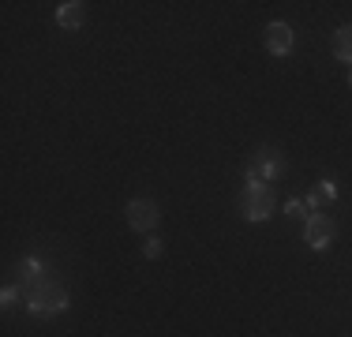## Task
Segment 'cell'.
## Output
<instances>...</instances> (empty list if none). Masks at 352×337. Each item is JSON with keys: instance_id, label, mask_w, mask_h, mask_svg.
Instances as JSON below:
<instances>
[{"instance_id": "cell-1", "label": "cell", "mask_w": 352, "mask_h": 337, "mask_svg": "<svg viewBox=\"0 0 352 337\" xmlns=\"http://www.w3.org/2000/svg\"><path fill=\"white\" fill-rule=\"evenodd\" d=\"M27 311L34 318H53L68 311V289H64L56 277H45V281L30 285L27 289Z\"/></svg>"}, {"instance_id": "cell-12", "label": "cell", "mask_w": 352, "mask_h": 337, "mask_svg": "<svg viewBox=\"0 0 352 337\" xmlns=\"http://www.w3.org/2000/svg\"><path fill=\"white\" fill-rule=\"evenodd\" d=\"M19 292H27V289H23V285H4V292H0V303H4V307H12V303L19 300Z\"/></svg>"}, {"instance_id": "cell-5", "label": "cell", "mask_w": 352, "mask_h": 337, "mask_svg": "<svg viewBox=\"0 0 352 337\" xmlns=\"http://www.w3.org/2000/svg\"><path fill=\"white\" fill-rule=\"evenodd\" d=\"M263 41L274 56H289L292 45H296V34H292L289 23H270V27L263 30Z\"/></svg>"}, {"instance_id": "cell-3", "label": "cell", "mask_w": 352, "mask_h": 337, "mask_svg": "<svg viewBox=\"0 0 352 337\" xmlns=\"http://www.w3.org/2000/svg\"><path fill=\"white\" fill-rule=\"evenodd\" d=\"M281 173H285V157L274 146H263V150H255V154H251V162L244 168V180H258V184H266V188H270Z\"/></svg>"}, {"instance_id": "cell-9", "label": "cell", "mask_w": 352, "mask_h": 337, "mask_svg": "<svg viewBox=\"0 0 352 337\" xmlns=\"http://www.w3.org/2000/svg\"><path fill=\"white\" fill-rule=\"evenodd\" d=\"M333 199H338V184H333V180H318L315 191L304 202H307V210H318L322 202H333Z\"/></svg>"}, {"instance_id": "cell-13", "label": "cell", "mask_w": 352, "mask_h": 337, "mask_svg": "<svg viewBox=\"0 0 352 337\" xmlns=\"http://www.w3.org/2000/svg\"><path fill=\"white\" fill-rule=\"evenodd\" d=\"M162 248H165V243L157 240V236H150V240L142 243V255H146V259H157V255H162Z\"/></svg>"}, {"instance_id": "cell-11", "label": "cell", "mask_w": 352, "mask_h": 337, "mask_svg": "<svg viewBox=\"0 0 352 337\" xmlns=\"http://www.w3.org/2000/svg\"><path fill=\"white\" fill-rule=\"evenodd\" d=\"M285 214L296 217V221H307V214H311V210H307L304 199H289V202H285Z\"/></svg>"}, {"instance_id": "cell-7", "label": "cell", "mask_w": 352, "mask_h": 337, "mask_svg": "<svg viewBox=\"0 0 352 337\" xmlns=\"http://www.w3.org/2000/svg\"><path fill=\"white\" fill-rule=\"evenodd\" d=\"M82 23H87V4H79V0H64V4L56 8V27L60 30H79Z\"/></svg>"}, {"instance_id": "cell-8", "label": "cell", "mask_w": 352, "mask_h": 337, "mask_svg": "<svg viewBox=\"0 0 352 337\" xmlns=\"http://www.w3.org/2000/svg\"><path fill=\"white\" fill-rule=\"evenodd\" d=\"M45 266H41V259H34V255H27L19 263V285L23 289H30V285H38V281H45Z\"/></svg>"}, {"instance_id": "cell-14", "label": "cell", "mask_w": 352, "mask_h": 337, "mask_svg": "<svg viewBox=\"0 0 352 337\" xmlns=\"http://www.w3.org/2000/svg\"><path fill=\"white\" fill-rule=\"evenodd\" d=\"M349 83H352V72H349Z\"/></svg>"}, {"instance_id": "cell-6", "label": "cell", "mask_w": 352, "mask_h": 337, "mask_svg": "<svg viewBox=\"0 0 352 337\" xmlns=\"http://www.w3.org/2000/svg\"><path fill=\"white\" fill-rule=\"evenodd\" d=\"M128 225L135 232H150L157 225V206L150 199H131L128 202Z\"/></svg>"}, {"instance_id": "cell-4", "label": "cell", "mask_w": 352, "mask_h": 337, "mask_svg": "<svg viewBox=\"0 0 352 337\" xmlns=\"http://www.w3.org/2000/svg\"><path fill=\"white\" fill-rule=\"evenodd\" d=\"M333 232H338V225H333V217H326L322 210H311L304 221V243L315 251H326L333 243Z\"/></svg>"}, {"instance_id": "cell-2", "label": "cell", "mask_w": 352, "mask_h": 337, "mask_svg": "<svg viewBox=\"0 0 352 337\" xmlns=\"http://www.w3.org/2000/svg\"><path fill=\"white\" fill-rule=\"evenodd\" d=\"M240 214L248 221H266L274 214V188L258 180H244V191H240Z\"/></svg>"}, {"instance_id": "cell-10", "label": "cell", "mask_w": 352, "mask_h": 337, "mask_svg": "<svg viewBox=\"0 0 352 337\" xmlns=\"http://www.w3.org/2000/svg\"><path fill=\"white\" fill-rule=\"evenodd\" d=\"M333 56L352 64V27H338V34H333Z\"/></svg>"}]
</instances>
